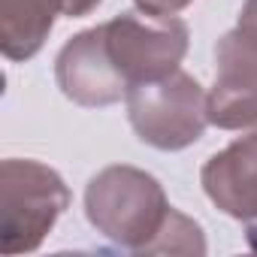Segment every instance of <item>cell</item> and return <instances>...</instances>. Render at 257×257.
Returning <instances> with one entry per match:
<instances>
[{
	"instance_id": "30bf717a",
	"label": "cell",
	"mask_w": 257,
	"mask_h": 257,
	"mask_svg": "<svg viewBox=\"0 0 257 257\" xmlns=\"http://www.w3.org/2000/svg\"><path fill=\"white\" fill-rule=\"evenodd\" d=\"M134 4L140 13H149V16H179L194 0H134Z\"/></svg>"
},
{
	"instance_id": "5b68a950",
	"label": "cell",
	"mask_w": 257,
	"mask_h": 257,
	"mask_svg": "<svg viewBox=\"0 0 257 257\" xmlns=\"http://www.w3.org/2000/svg\"><path fill=\"white\" fill-rule=\"evenodd\" d=\"M209 121L221 131H257V40L242 28L215 43Z\"/></svg>"
},
{
	"instance_id": "6da1fadb",
	"label": "cell",
	"mask_w": 257,
	"mask_h": 257,
	"mask_svg": "<svg viewBox=\"0 0 257 257\" xmlns=\"http://www.w3.org/2000/svg\"><path fill=\"white\" fill-rule=\"evenodd\" d=\"M85 215L103 239L131 254H149L170 221L173 206L152 173L131 164H115L88 182Z\"/></svg>"
},
{
	"instance_id": "52a82bcc",
	"label": "cell",
	"mask_w": 257,
	"mask_h": 257,
	"mask_svg": "<svg viewBox=\"0 0 257 257\" xmlns=\"http://www.w3.org/2000/svg\"><path fill=\"white\" fill-rule=\"evenodd\" d=\"M206 197L242 224L257 221V134L239 137L212 155L200 173Z\"/></svg>"
},
{
	"instance_id": "9c48e42d",
	"label": "cell",
	"mask_w": 257,
	"mask_h": 257,
	"mask_svg": "<svg viewBox=\"0 0 257 257\" xmlns=\"http://www.w3.org/2000/svg\"><path fill=\"white\" fill-rule=\"evenodd\" d=\"M149 254H206V239H203L200 224L194 218L182 215L179 209H173L170 221L164 224V230L155 239V245L149 248Z\"/></svg>"
},
{
	"instance_id": "4fadbf2b",
	"label": "cell",
	"mask_w": 257,
	"mask_h": 257,
	"mask_svg": "<svg viewBox=\"0 0 257 257\" xmlns=\"http://www.w3.org/2000/svg\"><path fill=\"white\" fill-rule=\"evenodd\" d=\"M245 239H248V248H251V251H257V221L245 224Z\"/></svg>"
},
{
	"instance_id": "8992f818",
	"label": "cell",
	"mask_w": 257,
	"mask_h": 257,
	"mask_svg": "<svg viewBox=\"0 0 257 257\" xmlns=\"http://www.w3.org/2000/svg\"><path fill=\"white\" fill-rule=\"evenodd\" d=\"M55 82L67 100L85 109H103L127 97L103 52L100 28H88L64 43L55 58Z\"/></svg>"
},
{
	"instance_id": "8fae6325",
	"label": "cell",
	"mask_w": 257,
	"mask_h": 257,
	"mask_svg": "<svg viewBox=\"0 0 257 257\" xmlns=\"http://www.w3.org/2000/svg\"><path fill=\"white\" fill-rule=\"evenodd\" d=\"M100 4H103V0H58L64 19H85V16L94 13Z\"/></svg>"
},
{
	"instance_id": "3957f363",
	"label": "cell",
	"mask_w": 257,
	"mask_h": 257,
	"mask_svg": "<svg viewBox=\"0 0 257 257\" xmlns=\"http://www.w3.org/2000/svg\"><path fill=\"white\" fill-rule=\"evenodd\" d=\"M127 118L140 143L158 152H182L194 146L209 121V94L182 67L164 79L127 91Z\"/></svg>"
},
{
	"instance_id": "277c9868",
	"label": "cell",
	"mask_w": 257,
	"mask_h": 257,
	"mask_svg": "<svg viewBox=\"0 0 257 257\" xmlns=\"http://www.w3.org/2000/svg\"><path fill=\"white\" fill-rule=\"evenodd\" d=\"M100 28L103 52L124 91L176 73L188 55V25L179 16L121 13Z\"/></svg>"
},
{
	"instance_id": "7c38bea8",
	"label": "cell",
	"mask_w": 257,
	"mask_h": 257,
	"mask_svg": "<svg viewBox=\"0 0 257 257\" xmlns=\"http://www.w3.org/2000/svg\"><path fill=\"white\" fill-rule=\"evenodd\" d=\"M236 28H242L245 34H251V37L257 40V0H245V4H242Z\"/></svg>"
},
{
	"instance_id": "7a4b0ae2",
	"label": "cell",
	"mask_w": 257,
	"mask_h": 257,
	"mask_svg": "<svg viewBox=\"0 0 257 257\" xmlns=\"http://www.w3.org/2000/svg\"><path fill=\"white\" fill-rule=\"evenodd\" d=\"M67 206L70 188L58 170L28 158H7L0 164V251H37Z\"/></svg>"
},
{
	"instance_id": "ba28073f",
	"label": "cell",
	"mask_w": 257,
	"mask_h": 257,
	"mask_svg": "<svg viewBox=\"0 0 257 257\" xmlns=\"http://www.w3.org/2000/svg\"><path fill=\"white\" fill-rule=\"evenodd\" d=\"M58 0H0V46L10 61H31L49 40Z\"/></svg>"
}]
</instances>
